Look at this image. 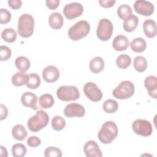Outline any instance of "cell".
Returning <instances> with one entry per match:
<instances>
[{"mask_svg": "<svg viewBox=\"0 0 157 157\" xmlns=\"http://www.w3.org/2000/svg\"><path fill=\"white\" fill-rule=\"evenodd\" d=\"M118 129L117 124L112 121H105L98 132V139L105 144L111 143L118 136Z\"/></svg>", "mask_w": 157, "mask_h": 157, "instance_id": "cell-1", "label": "cell"}, {"mask_svg": "<svg viewBox=\"0 0 157 157\" xmlns=\"http://www.w3.org/2000/svg\"><path fill=\"white\" fill-rule=\"evenodd\" d=\"M34 20L33 17L28 13L22 14L18 22V33L22 37H29L34 32Z\"/></svg>", "mask_w": 157, "mask_h": 157, "instance_id": "cell-2", "label": "cell"}, {"mask_svg": "<svg viewBox=\"0 0 157 157\" xmlns=\"http://www.w3.org/2000/svg\"><path fill=\"white\" fill-rule=\"evenodd\" d=\"M49 121L48 114L42 110H38L36 113L29 118L27 125L28 129L32 132H37L45 127Z\"/></svg>", "mask_w": 157, "mask_h": 157, "instance_id": "cell-3", "label": "cell"}, {"mask_svg": "<svg viewBox=\"0 0 157 157\" xmlns=\"http://www.w3.org/2000/svg\"><path fill=\"white\" fill-rule=\"evenodd\" d=\"M90 31V25L86 20H80L72 26L68 31V36L72 40H78L86 37Z\"/></svg>", "mask_w": 157, "mask_h": 157, "instance_id": "cell-4", "label": "cell"}, {"mask_svg": "<svg viewBox=\"0 0 157 157\" xmlns=\"http://www.w3.org/2000/svg\"><path fill=\"white\" fill-rule=\"evenodd\" d=\"M134 84L129 80H124L121 82L114 88L112 94L117 99H126L131 98L134 94Z\"/></svg>", "mask_w": 157, "mask_h": 157, "instance_id": "cell-5", "label": "cell"}, {"mask_svg": "<svg viewBox=\"0 0 157 157\" xmlns=\"http://www.w3.org/2000/svg\"><path fill=\"white\" fill-rule=\"evenodd\" d=\"M57 97L63 101H71L77 100L80 96L78 88L72 85L61 86L56 91Z\"/></svg>", "mask_w": 157, "mask_h": 157, "instance_id": "cell-6", "label": "cell"}, {"mask_svg": "<svg viewBox=\"0 0 157 157\" xmlns=\"http://www.w3.org/2000/svg\"><path fill=\"white\" fill-rule=\"evenodd\" d=\"M113 25L107 18L100 20L96 30V34L99 39L102 41L108 40L113 33Z\"/></svg>", "mask_w": 157, "mask_h": 157, "instance_id": "cell-7", "label": "cell"}, {"mask_svg": "<svg viewBox=\"0 0 157 157\" xmlns=\"http://www.w3.org/2000/svg\"><path fill=\"white\" fill-rule=\"evenodd\" d=\"M134 132L138 135L147 137L151 134L153 132L152 125L150 121L146 120L137 119L132 124Z\"/></svg>", "mask_w": 157, "mask_h": 157, "instance_id": "cell-8", "label": "cell"}, {"mask_svg": "<svg viewBox=\"0 0 157 157\" xmlns=\"http://www.w3.org/2000/svg\"><path fill=\"white\" fill-rule=\"evenodd\" d=\"M83 91L86 96L91 101L98 102L102 99V93L93 82H87L83 86Z\"/></svg>", "mask_w": 157, "mask_h": 157, "instance_id": "cell-9", "label": "cell"}, {"mask_svg": "<svg viewBox=\"0 0 157 157\" xmlns=\"http://www.w3.org/2000/svg\"><path fill=\"white\" fill-rule=\"evenodd\" d=\"M63 12L64 16L67 18L72 20L80 16L82 14L83 12V7L80 3L74 2L67 4L64 6Z\"/></svg>", "mask_w": 157, "mask_h": 157, "instance_id": "cell-10", "label": "cell"}, {"mask_svg": "<svg viewBox=\"0 0 157 157\" xmlns=\"http://www.w3.org/2000/svg\"><path fill=\"white\" fill-rule=\"evenodd\" d=\"M134 8L135 11L142 15L150 16L154 12L153 4L148 1L137 0L134 4Z\"/></svg>", "mask_w": 157, "mask_h": 157, "instance_id": "cell-11", "label": "cell"}, {"mask_svg": "<svg viewBox=\"0 0 157 157\" xmlns=\"http://www.w3.org/2000/svg\"><path fill=\"white\" fill-rule=\"evenodd\" d=\"M64 115L67 117H82L85 113V110L83 105L78 103H71L67 104L64 109Z\"/></svg>", "mask_w": 157, "mask_h": 157, "instance_id": "cell-12", "label": "cell"}, {"mask_svg": "<svg viewBox=\"0 0 157 157\" xmlns=\"http://www.w3.org/2000/svg\"><path fill=\"white\" fill-rule=\"evenodd\" d=\"M59 77V71L58 69L53 65L48 66L42 71L43 79L48 83L56 82Z\"/></svg>", "mask_w": 157, "mask_h": 157, "instance_id": "cell-13", "label": "cell"}, {"mask_svg": "<svg viewBox=\"0 0 157 157\" xmlns=\"http://www.w3.org/2000/svg\"><path fill=\"white\" fill-rule=\"evenodd\" d=\"M83 150L87 157H101L102 152L98 144L93 140H89L85 143Z\"/></svg>", "mask_w": 157, "mask_h": 157, "instance_id": "cell-14", "label": "cell"}, {"mask_svg": "<svg viewBox=\"0 0 157 157\" xmlns=\"http://www.w3.org/2000/svg\"><path fill=\"white\" fill-rule=\"evenodd\" d=\"M21 104L26 107H30L33 110L37 109V97L31 92H25L21 96Z\"/></svg>", "mask_w": 157, "mask_h": 157, "instance_id": "cell-15", "label": "cell"}, {"mask_svg": "<svg viewBox=\"0 0 157 157\" xmlns=\"http://www.w3.org/2000/svg\"><path fill=\"white\" fill-rule=\"evenodd\" d=\"M129 45L128 39L123 35L117 36L112 42L113 48L118 52H121L126 50Z\"/></svg>", "mask_w": 157, "mask_h": 157, "instance_id": "cell-16", "label": "cell"}, {"mask_svg": "<svg viewBox=\"0 0 157 157\" xmlns=\"http://www.w3.org/2000/svg\"><path fill=\"white\" fill-rule=\"evenodd\" d=\"M144 85L148 90V94L154 99H156L157 82L156 77L153 75L147 77L144 81Z\"/></svg>", "mask_w": 157, "mask_h": 157, "instance_id": "cell-17", "label": "cell"}, {"mask_svg": "<svg viewBox=\"0 0 157 157\" xmlns=\"http://www.w3.org/2000/svg\"><path fill=\"white\" fill-rule=\"evenodd\" d=\"M143 29L147 37L152 38L156 35V25L154 20L147 19L143 24Z\"/></svg>", "mask_w": 157, "mask_h": 157, "instance_id": "cell-18", "label": "cell"}, {"mask_svg": "<svg viewBox=\"0 0 157 157\" xmlns=\"http://www.w3.org/2000/svg\"><path fill=\"white\" fill-rule=\"evenodd\" d=\"M64 20L60 13L53 12L48 17V23L54 29H59L63 25Z\"/></svg>", "mask_w": 157, "mask_h": 157, "instance_id": "cell-19", "label": "cell"}, {"mask_svg": "<svg viewBox=\"0 0 157 157\" xmlns=\"http://www.w3.org/2000/svg\"><path fill=\"white\" fill-rule=\"evenodd\" d=\"M89 67L91 72L98 74L103 70L104 67V61L102 58L96 56L90 61Z\"/></svg>", "mask_w": 157, "mask_h": 157, "instance_id": "cell-20", "label": "cell"}, {"mask_svg": "<svg viewBox=\"0 0 157 157\" xmlns=\"http://www.w3.org/2000/svg\"><path fill=\"white\" fill-rule=\"evenodd\" d=\"M139 23L138 17L132 14L128 18L125 20L123 23V28L126 32H132L136 29Z\"/></svg>", "mask_w": 157, "mask_h": 157, "instance_id": "cell-21", "label": "cell"}, {"mask_svg": "<svg viewBox=\"0 0 157 157\" xmlns=\"http://www.w3.org/2000/svg\"><path fill=\"white\" fill-rule=\"evenodd\" d=\"M28 80V75L25 72H18L12 77V83L16 86L26 84Z\"/></svg>", "mask_w": 157, "mask_h": 157, "instance_id": "cell-22", "label": "cell"}, {"mask_svg": "<svg viewBox=\"0 0 157 157\" xmlns=\"http://www.w3.org/2000/svg\"><path fill=\"white\" fill-rule=\"evenodd\" d=\"M13 137L18 140H23L27 137L28 133L25 128L20 124L15 125L12 129Z\"/></svg>", "mask_w": 157, "mask_h": 157, "instance_id": "cell-23", "label": "cell"}, {"mask_svg": "<svg viewBox=\"0 0 157 157\" xmlns=\"http://www.w3.org/2000/svg\"><path fill=\"white\" fill-rule=\"evenodd\" d=\"M131 48L135 52L140 53L146 49L147 43L142 37H137L134 39L129 44Z\"/></svg>", "mask_w": 157, "mask_h": 157, "instance_id": "cell-24", "label": "cell"}, {"mask_svg": "<svg viewBox=\"0 0 157 157\" xmlns=\"http://www.w3.org/2000/svg\"><path fill=\"white\" fill-rule=\"evenodd\" d=\"M15 64L17 68L21 72H26L28 70L31 66L29 59L23 56L17 57L15 59Z\"/></svg>", "mask_w": 157, "mask_h": 157, "instance_id": "cell-25", "label": "cell"}, {"mask_svg": "<svg viewBox=\"0 0 157 157\" xmlns=\"http://www.w3.org/2000/svg\"><path fill=\"white\" fill-rule=\"evenodd\" d=\"M55 102V100L52 95L50 94H44L41 95L39 99L40 106L43 109H48L52 107Z\"/></svg>", "mask_w": 157, "mask_h": 157, "instance_id": "cell-26", "label": "cell"}, {"mask_svg": "<svg viewBox=\"0 0 157 157\" xmlns=\"http://www.w3.org/2000/svg\"><path fill=\"white\" fill-rule=\"evenodd\" d=\"M17 33L12 28H6L1 33L2 39L9 43L13 42L17 39Z\"/></svg>", "mask_w": 157, "mask_h": 157, "instance_id": "cell-27", "label": "cell"}, {"mask_svg": "<svg viewBox=\"0 0 157 157\" xmlns=\"http://www.w3.org/2000/svg\"><path fill=\"white\" fill-rule=\"evenodd\" d=\"M117 12L118 17L124 21L128 18L132 14V9L128 4L120 5L117 9Z\"/></svg>", "mask_w": 157, "mask_h": 157, "instance_id": "cell-28", "label": "cell"}, {"mask_svg": "<svg viewBox=\"0 0 157 157\" xmlns=\"http://www.w3.org/2000/svg\"><path fill=\"white\" fill-rule=\"evenodd\" d=\"M133 65L137 71L140 72H144L147 67V61L144 56H137L134 59Z\"/></svg>", "mask_w": 157, "mask_h": 157, "instance_id": "cell-29", "label": "cell"}, {"mask_svg": "<svg viewBox=\"0 0 157 157\" xmlns=\"http://www.w3.org/2000/svg\"><path fill=\"white\" fill-rule=\"evenodd\" d=\"M30 89H36L40 85V78L36 73H31L28 75V80L26 84Z\"/></svg>", "mask_w": 157, "mask_h": 157, "instance_id": "cell-30", "label": "cell"}, {"mask_svg": "<svg viewBox=\"0 0 157 157\" xmlns=\"http://www.w3.org/2000/svg\"><path fill=\"white\" fill-rule=\"evenodd\" d=\"M118 108V103L116 101L113 99H107L104 101L103 104L104 110L108 113H115Z\"/></svg>", "mask_w": 157, "mask_h": 157, "instance_id": "cell-31", "label": "cell"}, {"mask_svg": "<svg viewBox=\"0 0 157 157\" xmlns=\"http://www.w3.org/2000/svg\"><path fill=\"white\" fill-rule=\"evenodd\" d=\"M52 126L55 131H61L66 126V121L61 116H55L51 122Z\"/></svg>", "mask_w": 157, "mask_h": 157, "instance_id": "cell-32", "label": "cell"}, {"mask_svg": "<svg viewBox=\"0 0 157 157\" xmlns=\"http://www.w3.org/2000/svg\"><path fill=\"white\" fill-rule=\"evenodd\" d=\"M26 151V148L23 144H15L12 147V153L14 157H23Z\"/></svg>", "mask_w": 157, "mask_h": 157, "instance_id": "cell-33", "label": "cell"}, {"mask_svg": "<svg viewBox=\"0 0 157 157\" xmlns=\"http://www.w3.org/2000/svg\"><path fill=\"white\" fill-rule=\"evenodd\" d=\"M131 63V59L128 55H120L118 56L116 60L117 66L120 69L127 68Z\"/></svg>", "mask_w": 157, "mask_h": 157, "instance_id": "cell-34", "label": "cell"}, {"mask_svg": "<svg viewBox=\"0 0 157 157\" xmlns=\"http://www.w3.org/2000/svg\"><path fill=\"white\" fill-rule=\"evenodd\" d=\"M44 156L46 157H61L62 156V152L57 147H49L45 150Z\"/></svg>", "mask_w": 157, "mask_h": 157, "instance_id": "cell-35", "label": "cell"}, {"mask_svg": "<svg viewBox=\"0 0 157 157\" xmlns=\"http://www.w3.org/2000/svg\"><path fill=\"white\" fill-rule=\"evenodd\" d=\"M12 55L11 50L7 46L1 45L0 47V59L6 61L9 59Z\"/></svg>", "mask_w": 157, "mask_h": 157, "instance_id": "cell-36", "label": "cell"}, {"mask_svg": "<svg viewBox=\"0 0 157 157\" xmlns=\"http://www.w3.org/2000/svg\"><path fill=\"white\" fill-rule=\"evenodd\" d=\"M11 13L6 9H0V23L6 24L10 21Z\"/></svg>", "mask_w": 157, "mask_h": 157, "instance_id": "cell-37", "label": "cell"}, {"mask_svg": "<svg viewBox=\"0 0 157 157\" xmlns=\"http://www.w3.org/2000/svg\"><path fill=\"white\" fill-rule=\"evenodd\" d=\"M41 144L40 139L37 136H31L27 139V144L31 147H36Z\"/></svg>", "mask_w": 157, "mask_h": 157, "instance_id": "cell-38", "label": "cell"}, {"mask_svg": "<svg viewBox=\"0 0 157 157\" xmlns=\"http://www.w3.org/2000/svg\"><path fill=\"white\" fill-rule=\"evenodd\" d=\"M46 6L50 9H56L59 4V0H47L45 1Z\"/></svg>", "mask_w": 157, "mask_h": 157, "instance_id": "cell-39", "label": "cell"}, {"mask_svg": "<svg viewBox=\"0 0 157 157\" xmlns=\"http://www.w3.org/2000/svg\"><path fill=\"white\" fill-rule=\"evenodd\" d=\"M116 2L115 0H99V3L101 6L105 8L112 7Z\"/></svg>", "mask_w": 157, "mask_h": 157, "instance_id": "cell-40", "label": "cell"}, {"mask_svg": "<svg viewBox=\"0 0 157 157\" xmlns=\"http://www.w3.org/2000/svg\"><path fill=\"white\" fill-rule=\"evenodd\" d=\"M22 2L20 0H9L8 4L13 9H18L21 6Z\"/></svg>", "mask_w": 157, "mask_h": 157, "instance_id": "cell-41", "label": "cell"}, {"mask_svg": "<svg viewBox=\"0 0 157 157\" xmlns=\"http://www.w3.org/2000/svg\"><path fill=\"white\" fill-rule=\"evenodd\" d=\"M1 113H0V120H3L6 118L8 115V110L6 105L2 104H1Z\"/></svg>", "mask_w": 157, "mask_h": 157, "instance_id": "cell-42", "label": "cell"}, {"mask_svg": "<svg viewBox=\"0 0 157 157\" xmlns=\"http://www.w3.org/2000/svg\"><path fill=\"white\" fill-rule=\"evenodd\" d=\"M0 148H1V153H0V155L1 156H7V151L6 150V148H4L3 146L1 145L0 146Z\"/></svg>", "mask_w": 157, "mask_h": 157, "instance_id": "cell-43", "label": "cell"}]
</instances>
